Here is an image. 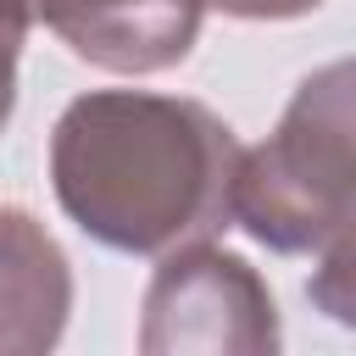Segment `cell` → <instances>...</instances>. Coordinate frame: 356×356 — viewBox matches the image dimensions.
I'll list each match as a JSON object with an SVG mask.
<instances>
[{"label":"cell","mask_w":356,"mask_h":356,"mask_svg":"<svg viewBox=\"0 0 356 356\" xmlns=\"http://www.w3.org/2000/svg\"><path fill=\"white\" fill-rule=\"evenodd\" d=\"M284 345L267 278L206 239L167 250L145 289L139 350L145 356H273Z\"/></svg>","instance_id":"obj_3"},{"label":"cell","mask_w":356,"mask_h":356,"mask_svg":"<svg viewBox=\"0 0 356 356\" xmlns=\"http://www.w3.org/2000/svg\"><path fill=\"white\" fill-rule=\"evenodd\" d=\"M234 128L184 95L89 89L50 134V184L61 211L122 256H167L228 228Z\"/></svg>","instance_id":"obj_1"},{"label":"cell","mask_w":356,"mask_h":356,"mask_svg":"<svg viewBox=\"0 0 356 356\" xmlns=\"http://www.w3.org/2000/svg\"><path fill=\"white\" fill-rule=\"evenodd\" d=\"M206 6H217L222 17H245V22H289V17L317 11L323 0H206Z\"/></svg>","instance_id":"obj_7"},{"label":"cell","mask_w":356,"mask_h":356,"mask_svg":"<svg viewBox=\"0 0 356 356\" xmlns=\"http://www.w3.org/2000/svg\"><path fill=\"white\" fill-rule=\"evenodd\" d=\"M33 17L89 67L167 72L195 50L206 0H33Z\"/></svg>","instance_id":"obj_4"},{"label":"cell","mask_w":356,"mask_h":356,"mask_svg":"<svg viewBox=\"0 0 356 356\" xmlns=\"http://www.w3.org/2000/svg\"><path fill=\"white\" fill-rule=\"evenodd\" d=\"M28 22H33V0H0V134L17 111V61L28 44Z\"/></svg>","instance_id":"obj_6"},{"label":"cell","mask_w":356,"mask_h":356,"mask_svg":"<svg viewBox=\"0 0 356 356\" xmlns=\"http://www.w3.org/2000/svg\"><path fill=\"white\" fill-rule=\"evenodd\" d=\"M67 312L72 267L56 234L22 206H0V356H44Z\"/></svg>","instance_id":"obj_5"},{"label":"cell","mask_w":356,"mask_h":356,"mask_svg":"<svg viewBox=\"0 0 356 356\" xmlns=\"http://www.w3.org/2000/svg\"><path fill=\"white\" fill-rule=\"evenodd\" d=\"M350 89H356L350 61L317 67L284 106L267 145L239 150L228 200V222H239L256 245L317 261L312 300L334 323H350V222H356Z\"/></svg>","instance_id":"obj_2"}]
</instances>
